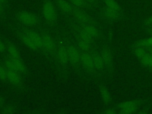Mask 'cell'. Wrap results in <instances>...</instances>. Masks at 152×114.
Masks as SVG:
<instances>
[{
    "mask_svg": "<svg viewBox=\"0 0 152 114\" xmlns=\"http://www.w3.org/2000/svg\"><path fill=\"white\" fill-rule=\"evenodd\" d=\"M7 70V80L15 87H20L23 84L21 74L15 70Z\"/></svg>",
    "mask_w": 152,
    "mask_h": 114,
    "instance_id": "11",
    "label": "cell"
},
{
    "mask_svg": "<svg viewBox=\"0 0 152 114\" xmlns=\"http://www.w3.org/2000/svg\"><path fill=\"white\" fill-rule=\"evenodd\" d=\"M42 14L46 22L50 26H54L58 20V14L52 0H43Z\"/></svg>",
    "mask_w": 152,
    "mask_h": 114,
    "instance_id": "1",
    "label": "cell"
},
{
    "mask_svg": "<svg viewBox=\"0 0 152 114\" xmlns=\"http://www.w3.org/2000/svg\"><path fill=\"white\" fill-rule=\"evenodd\" d=\"M25 33L30 37V38L33 41V42L38 46V48L42 49V37L41 35L37 32L33 30H24Z\"/></svg>",
    "mask_w": 152,
    "mask_h": 114,
    "instance_id": "17",
    "label": "cell"
},
{
    "mask_svg": "<svg viewBox=\"0 0 152 114\" xmlns=\"http://www.w3.org/2000/svg\"><path fill=\"white\" fill-rule=\"evenodd\" d=\"M7 80V70L4 65L0 64V81H5Z\"/></svg>",
    "mask_w": 152,
    "mask_h": 114,
    "instance_id": "23",
    "label": "cell"
},
{
    "mask_svg": "<svg viewBox=\"0 0 152 114\" xmlns=\"http://www.w3.org/2000/svg\"><path fill=\"white\" fill-rule=\"evenodd\" d=\"M17 36L19 39L29 49L34 51L40 50L38 46L33 42L30 37L25 33L24 30H20L17 32Z\"/></svg>",
    "mask_w": 152,
    "mask_h": 114,
    "instance_id": "9",
    "label": "cell"
},
{
    "mask_svg": "<svg viewBox=\"0 0 152 114\" xmlns=\"http://www.w3.org/2000/svg\"><path fill=\"white\" fill-rule=\"evenodd\" d=\"M4 99L1 96H0V110H2V109L4 107Z\"/></svg>",
    "mask_w": 152,
    "mask_h": 114,
    "instance_id": "28",
    "label": "cell"
},
{
    "mask_svg": "<svg viewBox=\"0 0 152 114\" xmlns=\"http://www.w3.org/2000/svg\"><path fill=\"white\" fill-rule=\"evenodd\" d=\"M80 64L87 72L92 73L96 69L94 65L92 53L90 52H81L80 56Z\"/></svg>",
    "mask_w": 152,
    "mask_h": 114,
    "instance_id": "6",
    "label": "cell"
},
{
    "mask_svg": "<svg viewBox=\"0 0 152 114\" xmlns=\"http://www.w3.org/2000/svg\"><path fill=\"white\" fill-rule=\"evenodd\" d=\"M148 22L150 24H152V16H151V17L150 18V20L148 21Z\"/></svg>",
    "mask_w": 152,
    "mask_h": 114,
    "instance_id": "31",
    "label": "cell"
},
{
    "mask_svg": "<svg viewBox=\"0 0 152 114\" xmlns=\"http://www.w3.org/2000/svg\"><path fill=\"white\" fill-rule=\"evenodd\" d=\"M140 104L138 102L135 100H129L121 103L118 106V109L119 110L121 113H131L138 111L140 108Z\"/></svg>",
    "mask_w": 152,
    "mask_h": 114,
    "instance_id": "7",
    "label": "cell"
},
{
    "mask_svg": "<svg viewBox=\"0 0 152 114\" xmlns=\"http://www.w3.org/2000/svg\"><path fill=\"white\" fill-rule=\"evenodd\" d=\"M56 53L57 59L61 64L65 65L68 64L69 59L67 48L62 45H59L56 49Z\"/></svg>",
    "mask_w": 152,
    "mask_h": 114,
    "instance_id": "12",
    "label": "cell"
},
{
    "mask_svg": "<svg viewBox=\"0 0 152 114\" xmlns=\"http://www.w3.org/2000/svg\"><path fill=\"white\" fill-rule=\"evenodd\" d=\"M81 28L95 40L100 37V31L95 24H85L81 25Z\"/></svg>",
    "mask_w": 152,
    "mask_h": 114,
    "instance_id": "15",
    "label": "cell"
},
{
    "mask_svg": "<svg viewBox=\"0 0 152 114\" xmlns=\"http://www.w3.org/2000/svg\"><path fill=\"white\" fill-rule=\"evenodd\" d=\"M74 18L79 22L81 25L95 24V21L93 18L89 15L84 9L73 6L72 14Z\"/></svg>",
    "mask_w": 152,
    "mask_h": 114,
    "instance_id": "3",
    "label": "cell"
},
{
    "mask_svg": "<svg viewBox=\"0 0 152 114\" xmlns=\"http://www.w3.org/2000/svg\"><path fill=\"white\" fill-rule=\"evenodd\" d=\"M77 43L79 49L83 52H90L93 46L91 43L80 38L79 37L77 39Z\"/></svg>",
    "mask_w": 152,
    "mask_h": 114,
    "instance_id": "19",
    "label": "cell"
},
{
    "mask_svg": "<svg viewBox=\"0 0 152 114\" xmlns=\"http://www.w3.org/2000/svg\"><path fill=\"white\" fill-rule=\"evenodd\" d=\"M99 52L103 60L105 68L110 70L113 65V58L110 49L107 46H103L99 50Z\"/></svg>",
    "mask_w": 152,
    "mask_h": 114,
    "instance_id": "10",
    "label": "cell"
},
{
    "mask_svg": "<svg viewBox=\"0 0 152 114\" xmlns=\"http://www.w3.org/2000/svg\"><path fill=\"white\" fill-rule=\"evenodd\" d=\"M134 53L144 66L152 69V54L145 48L138 44L134 48Z\"/></svg>",
    "mask_w": 152,
    "mask_h": 114,
    "instance_id": "2",
    "label": "cell"
},
{
    "mask_svg": "<svg viewBox=\"0 0 152 114\" xmlns=\"http://www.w3.org/2000/svg\"><path fill=\"white\" fill-rule=\"evenodd\" d=\"M69 62L75 66H77L80 64L81 52L74 45H70L67 48Z\"/></svg>",
    "mask_w": 152,
    "mask_h": 114,
    "instance_id": "8",
    "label": "cell"
},
{
    "mask_svg": "<svg viewBox=\"0 0 152 114\" xmlns=\"http://www.w3.org/2000/svg\"><path fill=\"white\" fill-rule=\"evenodd\" d=\"M91 53L96 71H102L106 69L103 60L99 51H94Z\"/></svg>",
    "mask_w": 152,
    "mask_h": 114,
    "instance_id": "14",
    "label": "cell"
},
{
    "mask_svg": "<svg viewBox=\"0 0 152 114\" xmlns=\"http://www.w3.org/2000/svg\"><path fill=\"white\" fill-rule=\"evenodd\" d=\"M100 94L103 102L104 104H109L111 102V96L107 88L103 86L100 87Z\"/></svg>",
    "mask_w": 152,
    "mask_h": 114,
    "instance_id": "21",
    "label": "cell"
},
{
    "mask_svg": "<svg viewBox=\"0 0 152 114\" xmlns=\"http://www.w3.org/2000/svg\"><path fill=\"white\" fill-rule=\"evenodd\" d=\"M0 2L1 3H2L5 6L7 7V4H8V0H0Z\"/></svg>",
    "mask_w": 152,
    "mask_h": 114,
    "instance_id": "30",
    "label": "cell"
},
{
    "mask_svg": "<svg viewBox=\"0 0 152 114\" xmlns=\"http://www.w3.org/2000/svg\"><path fill=\"white\" fill-rule=\"evenodd\" d=\"M112 109H107V110L105 111L104 113H116L115 111L114 110H112Z\"/></svg>",
    "mask_w": 152,
    "mask_h": 114,
    "instance_id": "29",
    "label": "cell"
},
{
    "mask_svg": "<svg viewBox=\"0 0 152 114\" xmlns=\"http://www.w3.org/2000/svg\"><path fill=\"white\" fill-rule=\"evenodd\" d=\"M5 8H6V6H5L2 3L0 2V17H3L5 15Z\"/></svg>",
    "mask_w": 152,
    "mask_h": 114,
    "instance_id": "26",
    "label": "cell"
},
{
    "mask_svg": "<svg viewBox=\"0 0 152 114\" xmlns=\"http://www.w3.org/2000/svg\"><path fill=\"white\" fill-rule=\"evenodd\" d=\"M5 50H7L6 45L4 43L2 40L0 39V53H3Z\"/></svg>",
    "mask_w": 152,
    "mask_h": 114,
    "instance_id": "27",
    "label": "cell"
},
{
    "mask_svg": "<svg viewBox=\"0 0 152 114\" xmlns=\"http://www.w3.org/2000/svg\"><path fill=\"white\" fill-rule=\"evenodd\" d=\"M16 108L12 105H8L2 109V113L4 114H12L16 112Z\"/></svg>",
    "mask_w": 152,
    "mask_h": 114,
    "instance_id": "24",
    "label": "cell"
},
{
    "mask_svg": "<svg viewBox=\"0 0 152 114\" xmlns=\"http://www.w3.org/2000/svg\"><path fill=\"white\" fill-rule=\"evenodd\" d=\"M90 6L91 9L97 8L99 5V0H84Z\"/></svg>",
    "mask_w": 152,
    "mask_h": 114,
    "instance_id": "25",
    "label": "cell"
},
{
    "mask_svg": "<svg viewBox=\"0 0 152 114\" xmlns=\"http://www.w3.org/2000/svg\"><path fill=\"white\" fill-rule=\"evenodd\" d=\"M73 6L82 9H91L88 4L84 0H68Z\"/></svg>",
    "mask_w": 152,
    "mask_h": 114,
    "instance_id": "22",
    "label": "cell"
},
{
    "mask_svg": "<svg viewBox=\"0 0 152 114\" xmlns=\"http://www.w3.org/2000/svg\"><path fill=\"white\" fill-rule=\"evenodd\" d=\"M40 35L42 37V49L46 53L52 54L56 49L53 38L46 32L42 33Z\"/></svg>",
    "mask_w": 152,
    "mask_h": 114,
    "instance_id": "5",
    "label": "cell"
},
{
    "mask_svg": "<svg viewBox=\"0 0 152 114\" xmlns=\"http://www.w3.org/2000/svg\"><path fill=\"white\" fill-rule=\"evenodd\" d=\"M17 20L27 26H35L39 23V18L34 14L28 11H20L16 15Z\"/></svg>",
    "mask_w": 152,
    "mask_h": 114,
    "instance_id": "4",
    "label": "cell"
},
{
    "mask_svg": "<svg viewBox=\"0 0 152 114\" xmlns=\"http://www.w3.org/2000/svg\"><path fill=\"white\" fill-rule=\"evenodd\" d=\"M53 2L64 14L67 15L72 14L73 5L68 0H53Z\"/></svg>",
    "mask_w": 152,
    "mask_h": 114,
    "instance_id": "13",
    "label": "cell"
},
{
    "mask_svg": "<svg viewBox=\"0 0 152 114\" xmlns=\"http://www.w3.org/2000/svg\"><path fill=\"white\" fill-rule=\"evenodd\" d=\"M11 59L12 61L14 64L15 69L21 74H24L26 72V66L23 62L22 58H17V59Z\"/></svg>",
    "mask_w": 152,
    "mask_h": 114,
    "instance_id": "18",
    "label": "cell"
},
{
    "mask_svg": "<svg viewBox=\"0 0 152 114\" xmlns=\"http://www.w3.org/2000/svg\"><path fill=\"white\" fill-rule=\"evenodd\" d=\"M102 1L104 4L106 8L110 10L121 13L122 9L116 0H102Z\"/></svg>",
    "mask_w": 152,
    "mask_h": 114,
    "instance_id": "20",
    "label": "cell"
},
{
    "mask_svg": "<svg viewBox=\"0 0 152 114\" xmlns=\"http://www.w3.org/2000/svg\"><path fill=\"white\" fill-rule=\"evenodd\" d=\"M7 50L8 52V56L12 59L21 58L20 52L18 48L12 43H8L6 45Z\"/></svg>",
    "mask_w": 152,
    "mask_h": 114,
    "instance_id": "16",
    "label": "cell"
}]
</instances>
